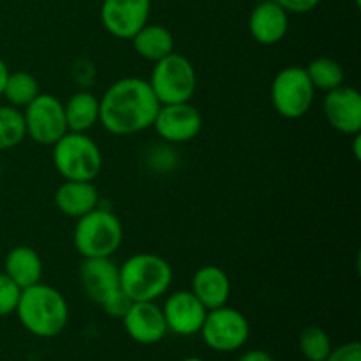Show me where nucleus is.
I'll return each mask as SVG.
<instances>
[{
	"label": "nucleus",
	"mask_w": 361,
	"mask_h": 361,
	"mask_svg": "<svg viewBox=\"0 0 361 361\" xmlns=\"http://www.w3.org/2000/svg\"><path fill=\"white\" fill-rule=\"evenodd\" d=\"M324 361H361L360 342H348V344L334 348Z\"/></svg>",
	"instance_id": "bb28decb"
},
{
	"label": "nucleus",
	"mask_w": 361,
	"mask_h": 361,
	"mask_svg": "<svg viewBox=\"0 0 361 361\" xmlns=\"http://www.w3.org/2000/svg\"><path fill=\"white\" fill-rule=\"evenodd\" d=\"M7 76H9V67H7V63L0 59V95H2L4 92V85H6Z\"/></svg>",
	"instance_id": "c756f323"
},
{
	"label": "nucleus",
	"mask_w": 361,
	"mask_h": 361,
	"mask_svg": "<svg viewBox=\"0 0 361 361\" xmlns=\"http://www.w3.org/2000/svg\"><path fill=\"white\" fill-rule=\"evenodd\" d=\"M161 102L148 80L127 76L116 80L99 99V123L115 136H130L154 126Z\"/></svg>",
	"instance_id": "f257e3e1"
},
{
	"label": "nucleus",
	"mask_w": 361,
	"mask_h": 361,
	"mask_svg": "<svg viewBox=\"0 0 361 361\" xmlns=\"http://www.w3.org/2000/svg\"><path fill=\"white\" fill-rule=\"evenodd\" d=\"M289 13L275 0L257 2L249 16V32L256 42L274 46L288 35Z\"/></svg>",
	"instance_id": "dca6fc26"
},
{
	"label": "nucleus",
	"mask_w": 361,
	"mask_h": 361,
	"mask_svg": "<svg viewBox=\"0 0 361 361\" xmlns=\"http://www.w3.org/2000/svg\"><path fill=\"white\" fill-rule=\"evenodd\" d=\"M80 284L85 295L115 319H122L133 303L122 291L118 267L113 263L111 257L83 259L80 264Z\"/></svg>",
	"instance_id": "20e7f679"
},
{
	"label": "nucleus",
	"mask_w": 361,
	"mask_h": 361,
	"mask_svg": "<svg viewBox=\"0 0 361 361\" xmlns=\"http://www.w3.org/2000/svg\"><path fill=\"white\" fill-rule=\"evenodd\" d=\"M200 334L212 351L235 353L249 341L250 324L240 310L222 305L208 310Z\"/></svg>",
	"instance_id": "1a4fd4ad"
},
{
	"label": "nucleus",
	"mask_w": 361,
	"mask_h": 361,
	"mask_svg": "<svg viewBox=\"0 0 361 361\" xmlns=\"http://www.w3.org/2000/svg\"><path fill=\"white\" fill-rule=\"evenodd\" d=\"M180 361H204V360L203 358H196V356H190V358H183Z\"/></svg>",
	"instance_id": "7c9ffc66"
},
{
	"label": "nucleus",
	"mask_w": 361,
	"mask_h": 361,
	"mask_svg": "<svg viewBox=\"0 0 361 361\" xmlns=\"http://www.w3.org/2000/svg\"><path fill=\"white\" fill-rule=\"evenodd\" d=\"M20 295L21 289L6 274H0V317L16 312Z\"/></svg>",
	"instance_id": "a878e982"
},
{
	"label": "nucleus",
	"mask_w": 361,
	"mask_h": 361,
	"mask_svg": "<svg viewBox=\"0 0 361 361\" xmlns=\"http://www.w3.org/2000/svg\"><path fill=\"white\" fill-rule=\"evenodd\" d=\"M27 137L39 145L53 147L66 133H69L66 122L63 104L51 94H39L23 109Z\"/></svg>",
	"instance_id": "9d476101"
},
{
	"label": "nucleus",
	"mask_w": 361,
	"mask_h": 361,
	"mask_svg": "<svg viewBox=\"0 0 361 361\" xmlns=\"http://www.w3.org/2000/svg\"><path fill=\"white\" fill-rule=\"evenodd\" d=\"M122 323L127 335L141 345L159 344L168 335L164 314L155 302H133Z\"/></svg>",
	"instance_id": "2eb2a0df"
},
{
	"label": "nucleus",
	"mask_w": 361,
	"mask_h": 361,
	"mask_svg": "<svg viewBox=\"0 0 361 361\" xmlns=\"http://www.w3.org/2000/svg\"><path fill=\"white\" fill-rule=\"evenodd\" d=\"M161 309L164 314L168 331L180 335V337H190V335L200 334L208 312L203 303L194 296V293L185 291V289L171 293Z\"/></svg>",
	"instance_id": "ddd939ff"
},
{
	"label": "nucleus",
	"mask_w": 361,
	"mask_h": 361,
	"mask_svg": "<svg viewBox=\"0 0 361 361\" xmlns=\"http://www.w3.org/2000/svg\"><path fill=\"white\" fill-rule=\"evenodd\" d=\"M55 204L60 214L80 219L99 207V190L94 182L66 180L55 192Z\"/></svg>",
	"instance_id": "a211bd4d"
},
{
	"label": "nucleus",
	"mask_w": 361,
	"mask_h": 361,
	"mask_svg": "<svg viewBox=\"0 0 361 361\" xmlns=\"http://www.w3.org/2000/svg\"><path fill=\"white\" fill-rule=\"evenodd\" d=\"M316 88L307 76L305 67L289 66L275 74L270 87L274 109L288 120H298L312 108Z\"/></svg>",
	"instance_id": "6e6552de"
},
{
	"label": "nucleus",
	"mask_w": 361,
	"mask_h": 361,
	"mask_svg": "<svg viewBox=\"0 0 361 361\" xmlns=\"http://www.w3.org/2000/svg\"><path fill=\"white\" fill-rule=\"evenodd\" d=\"M152 0H102L101 23L116 39H133L148 23Z\"/></svg>",
	"instance_id": "9b49d317"
},
{
	"label": "nucleus",
	"mask_w": 361,
	"mask_h": 361,
	"mask_svg": "<svg viewBox=\"0 0 361 361\" xmlns=\"http://www.w3.org/2000/svg\"><path fill=\"white\" fill-rule=\"evenodd\" d=\"M238 361H275L270 353L263 351V349H250V351L243 353Z\"/></svg>",
	"instance_id": "c85d7f7f"
},
{
	"label": "nucleus",
	"mask_w": 361,
	"mask_h": 361,
	"mask_svg": "<svg viewBox=\"0 0 361 361\" xmlns=\"http://www.w3.org/2000/svg\"><path fill=\"white\" fill-rule=\"evenodd\" d=\"M63 113L71 133H88L99 123V99L92 92L80 90L63 104Z\"/></svg>",
	"instance_id": "412c9836"
},
{
	"label": "nucleus",
	"mask_w": 361,
	"mask_h": 361,
	"mask_svg": "<svg viewBox=\"0 0 361 361\" xmlns=\"http://www.w3.org/2000/svg\"><path fill=\"white\" fill-rule=\"evenodd\" d=\"M190 291L207 310L219 309L222 305H228L229 295H231V281L222 268L215 264H204L194 274Z\"/></svg>",
	"instance_id": "f3484780"
},
{
	"label": "nucleus",
	"mask_w": 361,
	"mask_h": 361,
	"mask_svg": "<svg viewBox=\"0 0 361 361\" xmlns=\"http://www.w3.org/2000/svg\"><path fill=\"white\" fill-rule=\"evenodd\" d=\"M39 94L41 92H39L37 78L30 73H25V71L9 73L2 92V95L7 99L9 106L18 109L27 108Z\"/></svg>",
	"instance_id": "4be33fe9"
},
{
	"label": "nucleus",
	"mask_w": 361,
	"mask_h": 361,
	"mask_svg": "<svg viewBox=\"0 0 361 361\" xmlns=\"http://www.w3.org/2000/svg\"><path fill=\"white\" fill-rule=\"evenodd\" d=\"M300 353L309 361H324L334 349L331 338L323 328L319 326H307L303 328L298 337Z\"/></svg>",
	"instance_id": "393cba45"
},
{
	"label": "nucleus",
	"mask_w": 361,
	"mask_h": 361,
	"mask_svg": "<svg viewBox=\"0 0 361 361\" xmlns=\"http://www.w3.org/2000/svg\"><path fill=\"white\" fill-rule=\"evenodd\" d=\"M0 175H2V161H0Z\"/></svg>",
	"instance_id": "2f4dec72"
},
{
	"label": "nucleus",
	"mask_w": 361,
	"mask_h": 361,
	"mask_svg": "<svg viewBox=\"0 0 361 361\" xmlns=\"http://www.w3.org/2000/svg\"><path fill=\"white\" fill-rule=\"evenodd\" d=\"M4 274L20 289L39 284L42 279V261L37 250L28 245H18L9 250L4 263Z\"/></svg>",
	"instance_id": "6ab92c4d"
},
{
	"label": "nucleus",
	"mask_w": 361,
	"mask_h": 361,
	"mask_svg": "<svg viewBox=\"0 0 361 361\" xmlns=\"http://www.w3.org/2000/svg\"><path fill=\"white\" fill-rule=\"evenodd\" d=\"M53 164L63 180L94 182L101 173L102 154L87 133H66L53 145Z\"/></svg>",
	"instance_id": "423d86ee"
},
{
	"label": "nucleus",
	"mask_w": 361,
	"mask_h": 361,
	"mask_svg": "<svg viewBox=\"0 0 361 361\" xmlns=\"http://www.w3.org/2000/svg\"><path fill=\"white\" fill-rule=\"evenodd\" d=\"M152 127L168 143H189L203 129V116L190 102L161 104Z\"/></svg>",
	"instance_id": "f8f14e48"
},
{
	"label": "nucleus",
	"mask_w": 361,
	"mask_h": 361,
	"mask_svg": "<svg viewBox=\"0 0 361 361\" xmlns=\"http://www.w3.org/2000/svg\"><path fill=\"white\" fill-rule=\"evenodd\" d=\"M25 137L23 111L13 106H0V152L18 147Z\"/></svg>",
	"instance_id": "b1692460"
},
{
	"label": "nucleus",
	"mask_w": 361,
	"mask_h": 361,
	"mask_svg": "<svg viewBox=\"0 0 361 361\" xmlns=\"http://www.w3.org/2000/svg\"><path fill=\"white\" fill-rule=\"evenodd\" d=\"M275 2H277L281 7H284L288 13L303 14L316 9V7L319 6L321 0H275Z\"/></svg>",
	"instance_id": "cd10ccee"
},
{
	"label": "nucleus",
	"mask_w": 361,
	"mask_h": 361,
	"mask_svg": "<svg viewBox=\"0 0 361 361\" xmlns=\"http://www.w3.org/2000/svg\"><path fill=\"white\" fill-rule=\"evenodd\" d=\"M73 242L83 259L111 257L123 242L122 222L113 212L97 207L78 219Z\"/></svg>",
	"instance_id": "39448f33"
},
{
	"label": "nucleus",
	"mask_w": 361,
	"mask_h": 361,
	"mask_svg": "<svg viewBox=\"0 0 361 361\" xmlns=\"http://www.w3.org/2000/svg\"><path fill=\"white\" fill-rule=\"evenodd\" d=\"M305 71L310 83H312V87L316 88V90L330 92L334 90V88L344 85V67H342L337 60L330 59V56H317V59H314L312 62L305 67Z\"/></svg>",
	"instance_id": "5701e85b"
},
{
	"label": "nucleus",
	"mask_w": 361,
	"mask_h": 361,
	"mask_svg": "<svg viewBox=\"0 0 361 361\" xmlns=\"http://www.w3.org/2000/svg\"><path fill=\"white\" fill-rule=\"evenodd\" d=\"M120 286L130 302H155L169 291L173 268L159 254L140 252L118 267Z\"/></svg>",
	"instance_id": "7ed1b4c3"
},
{
	"label": "nucleus",
	"mask_w": 361,
	"mask_h": 361,
	"mask_svg": "<svg viewBox=\"0 0 361 361\" xmlns=\"http://www.w3.org/2000/svg\"><path fill=\"white\" fill-rule=\"evenodd\" d=\"M21 326L39 338H51L62 334L69 323V305L59 289L48 284L21 289L16 312Z\"/></svg>",
	"instance_id": "f03ea898"
},
{
	"label": "nucleus",
	"mask_w": 361,
	"mask_h": 361,
	"mask_svg": "<svg viewBox=\"0 0 361 361\" xmlns=\"http://www.w3.org/2000/svg\"><path fill=\"white\" fill-rule=\"evenodd\" d=\"M130 41L141 59L154 63L175 51V37L164 25L147 23Z\"/></svg>",
	"instance_id": "aec40b11"
},
{
	"label": "nucleus",
	"mask_w": 361,
	"mask_h": 361,
	"mask_svg": "<svg viewBox=\"0 0 361 361\" xmlns=\"http://www.w3.org/2000/svg\"><path fill=\"white\" fill-rule=\"evenodd\" d=\"M148 83L161 104L190 102L197 87L196 69L187 56L173 51L155 62Z\"/></svg>",
	"instance_id": "0eeeda50"
},
{
	"label": "nucleus",
	"mask_w": 361,
	"mask_h": 361,
	"mask_svg": "<svg viewBox=\"0 0 361 361\" xmlns=\"http://www.w3.org/2000/svg\"><path fill=\"white\" fill-rule=\"evenodd\" d=\"M254 2H256V4H257V2H267V0H254Z\"/></svg>",
	"instance_id": "473e14b6"
},
{
	"label": "nucleus",
	"mask_w": 361,
	"mask_h": 361,
	"mask_svg": "<svg viewBox=\"0 0 361 361\" xmlns=\"http://www.w3.org/2000/svg\"><path fill=\"white\" fill-rule=\"evenodd\" d=\"M324 116L337 133L356 136L361 130V95L356 88L341 87L326 92L323 101Z\"/></svg>",
	"instance_id": "4468645a"
}]
</instances>
